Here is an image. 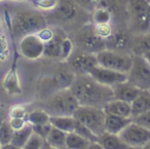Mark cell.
I'll return each instance as SVG.
<instances>
[{
  "mask_svg": "<svg viewBox=\"0 0 150 149\" xmlns=\"http://www.w3.org/2000/svg\"><path fill=\"white\" fill-rule=\"evenodd\" d=\"M66 37L64 31L54 35L50 41L44 43V54L43 56L50 59H61V53H62V41Z\"/></svg>",
  "mask_w": 150,
  "mask_h": 149,
  "instance_id": "18",
  "label": "cell"
},
{
  "mask_svg": "<svg viewBox=\"0 0 150 149\" xmlns=\"http://www.w3.org/2000/svg\"><path fill=\"white\" fill-rule=\"evenodd\" d=\"M150 52V32L140 35H134L133 48L132 53L133 55H142Z\"/></svg>",
  "mask_w": 150,
  "mask_h": 149,
  "instance_id": "23",
  "label": "cell"
},
{
  "mask_svg": "<svg viewBox=\"0 0 150 149\" xmlns=\"http://www.w3.org/2000/svg\"><path fill=\"white\" fill-rule=\"evenodd\" d=\"M74 118L88 128L95 135L100 136L105 132L106 113L103 108L80 105L73 114Z\"/></svg>",
  "mask_w": 150,
  "mask_h": 149,
  "instance_id": "7",
  "label": "cell"
},
{
  "mask_svg": "<svg viewBox=\"0 0 150 149\" xmlns=\"http://www.w3.org/2000/svg\"><path fill=\"white\" fill-rule=\"evenodd\" d=\"M143 56L145 57V58L148 60V62L150 63V52H148V53H146V54H144Z\"/></svg>",
  "mask_w": 150,
  "mask_h": 149,
  "instance_id": "45",
  "label": "cell"
},
{
  "mask_svg": "<svg viewBox=\"0 0 150 149\" xmlns=\"http://www.w3.org/2000/svg\"><path fill=\"white\" fill-rule=\"evenodd\" d=\"M74 132L77 133V134L80 135V136L86 138L88 140H90L91 142H96V141H98V137L99 136L95 135L94 133L90 130V128H86V126H83L82 123H80V122L77 121V120H76V126H75Z\"/></svg>",
  "mask_w": 150,
  "mask_h": 149,
  "instance_id": "31",
  "label": "cell"
},
{
  "mask_svg": "<svg viewBox=\"0 0 150 149\" xmlns=\"http://www.w3.org/2000/svg\"><path fill=\"white\" fill-rule=\"evenodd\" d=\"M79 106V102L70 89H58L43 102L42 109L50 116L73 115Z\"/></svg>",
  "mask_w": 150,
  "mask_h": 149,
  "instance_id": "4",
  "label": "cell"
},
{
  "mask_svg": "<svg viewBox=\"0 0 150 149\" xmlns=\"http://www.w3.org/2000/svg\"><path fill=\"white\" fill-rule=\"evenodd\" d=\"M129 30L134 35L150 32V2L147 0H127Z\"/></svg>",
  "mask_w": 150,
  "mask_h": 149,
  "instance_id": "5",
  "label": "cell"
},
{
  "mask_svg": "<svg viewBox=\"0 0 150 149\" xmlns=\"http://www.w3.org/2000/svg\"><path fill=\"white\" fill-rule=\"evenodd\" d=\"M13 133H15V130H13V126H11L9 120H5V121L0 126V143H1V145L11 143Z\"/></svg>",
  "mask_w": 150,
  "mask_h": 149,
  "instance_id": "29",
  "label": "cell"
},
{
  "mask_svg": "<svg viewBox=\"0 0 150 149\" xmlns=\"http://www.w3.org/2000/svg\"><path fill=\"white\" fill-rule=\"evenodd\" d=\"M69 89L82 106L104 108L109 101L114 99L112 87L101 84L88 73L75 75Z\"/></svg>",
  "mask_w": 150,
  "mask_h": 149,
  "instance_id": "1",
  "label": "cell"
},
{
  "mask_svg": "<svg viewBox=\"0 0 150 149\" xmlns=\"http://www.w3.org/2000/svg\"><path fill=\"white\" fill-rule=\"evenodd\" d=\"M1 146H2V145H1V143H0V148H1Z\"/></svg>",
  "mask_w": 150,
  "mask_h": 149,
  "instance_id": "48",
  "label": "cell"
},
{
  "mask_svg": "<svg viewBox=\"0 0 150 149\" xmlns=\"http://www.w3.org/2000/svg\"><path fill=\"white\" fill-rule=\"evenodd\" d=\"M27 109L24 105H13L9 108V118H27Z\"/></svg>",
  "mask_w": 150,
  "mask_h": 149,
  "instance_id": "35",
  "label": "cell"
},
{
  "mask_svg": "<svg viewBox=\"0 0 150 149\" xmlns=\"http://www.w3.org/2000/svg\"><path fill=\"white\" fill-rule=\"evenodd\" d=\"M147 1H149V2H150V0H147Z\"/></svg>",
  "mask_w": 150,
  "mask_h": 149,
  "instance_id": "49",
  "label": "cell"
},
{
  "mask_svg": "<svg viewBox=\"0 0 150 149\" xmlns=\"http://www.w3.org/2000/svg\"><path fill=\"white\" fill-rule=\"evenodd\" d=\"M73 42L75 48L95 55L107 48L106 40L97 34L94 23H86L74 31Z\"/></svg>",
  "mask_w": 150,
  "mask_h": 149,
  "instance_id": "6",
  "label": "cell"
},
{
  "mask_svg": "<svg viewBox=\"0 0 150 149\" xmlns=\"http://www.w3.org/2000/svg\"><path fill=\"white\" fill-rule=\"evenodd\" d=\"M67 64L75 74H86L98 64L97 55L83 52L81 50L75 48L69 59Z\"/></svg>",
  "mask_w": 150,
  "mask_h": 149,
  "instance_id": "11",
  "label": "cell"
},
{
  "mask_svg": "<svg viewBox=\"0 0 150 149\" xmlns=\"http://www.w3.org/2000/svg\"><path fill=\"white\" fill-rule=\"evenodd\" d=\"M5 113H4V111H3L2 109H0V126L3 123V122L5 121Z\"/></svg>",
  "mask_w": 150,
  "mask_h": 149,
  "instance_id": "43",
  "label": "cell"
},
{
  "mask_svg": "<svg viewBox=\"0 0 150 149\" xmlns=\"http://www.w3.org/2000/svg\"><path fill=\"white\" fill-rule=\"evenodd\" d=\"M44 141L56 149H67V133L54 126H52Z\"/></svg>",
  "mask_w": 150,
  "mask_h": 149,
  "instance_id": "21",
  "label": "cell"
},
{
  "mask_svg": "<svg viewBox=\"0 0 150 149\" xmlns=\"http://www.w3.org/2000/svg\"><path fill=\"white\" fill-rule=\"evenodd\" d=\"M33 126V132L36 135L40 136L42 139L45 140V138L47 137V135L50 134V130L52 128V124L50 121L45 122V123H40V124H34Z\"/></svg>",
  "mask_w": 150,
  "mask_h": 149,
  "instance_id": "34",
  "label": "cell"
},
{
  "mask_svg": "<svg viewBox=\"0 0 150 149\" xmlns=\"http://www.w3.org/2000/svg\"><path fill=\"white\" fill-rule=\"evenodd\" d=\"M98 142L104 149H125L127 145L121 141L118 135L104 132L98 137Z\"/></svg>",
  "mask_w": 150,
  "mask_h": 149,
  "instance_id": "22",
  "label": "cell"
},
{
  "mask_svg": "<svg viewBox=\"0 0 150 149\" xmlns=\"http://www.w3.org/2000/svg\"><path fill=\"white\" fill-rule=\"evenodd\" d=\"M31 3H33L34 6H36L38 9L42 11H52L57 7L58 0H29Z\"/></svg>",
  "mask_w": 150,
  "mask_h": 149,
  "instance_id": "33",
  "label": "cell"
},
{
  "mask_svg": "<svg viewBox=\"0 0 150 149\" xmlns=\"http://www.w3.org/2000/svg\"><path fill=\"white\" fill-rule=\"evenodd\" d=\"M133 121L131 117H122V116L113 115V114H106L105 119V132L111 134L119 135V133L129 126Z\"/></svg>",
  "mask_w": 150,
  "mask_h": 149,
  "instance_id": "17",
  "label": "cell"
},
{
  "mask_svg": "<svg viewBox=\"0 0 150 149\" xmlns=\"http://www.w3.org/2000/svg\"><path fill=\"white\" fill-rule=\"evenodd\" d=\"M0 149H21L19 148V147L15 146L13 144H11V143H9V144H5V145H2L1 146V148Z\"/></svg>",
  "mask_w": 150,
  "mask_h": 149,
  "instance_id": "42",
  "label": "cell"
},
{
  "mask_svg": "<svg viewBox=\"0 0 150 149\" xmlns=\"http://www.w3.org/2000/svg\"><path fill=\"white\" fill-rule=\"evenodd\" d=\"M90 144V140L77 133L73 132L67 134V149H86Z\"/></svg>",
  "mask_w": 150,
  "mask_h": 149,
  "instance_id": "25",
  "label": "cell"
},
{
  "mask_svg": "<svg viewBox=\"0 0 150 149\" xmlns=\"http://www.w3.org/2000/svg\"><path fill=\"white\" fill-rule=\"evenodd\" d=\"M46 26L47 20L45 16L36 11H17L13 18V31L18 38H23L29 34H36Z\"/></svg>",
  "mask_w": 150,
  "mask_h": 149,
  "instance_id": "3",
  "label": "cell"
},
{
  "mask_svg": "<svg viewBox=\"0 0 150 149\" xmlns=\"http://www.w3.org/2000/svg\"><path fill=\"white\" fill-rule=\"evenodd\" d=\"M133 121H135L136 123L140 124V126H142L143 128L150 131V111L142 113V114H140V115H138L137 117L133 118Z\"/></svg>",
  "mask_w": 150,
  "mask_h": 149,
  "instance_id": "39",
  "label": "cell"
},
{
  "mask_svg": "<svg viewBox=\"0 0 150 149\" xmlns=\"http://www.w3.org/2000/svg\"><path fill=\"white\" fill-rule=\"evenodd\" d=\"M20 50L25 58L37 60L44 54V42L36 34H29L21 38Z\"/></svg>",
  "mask_w": 150,
  "mask_h": 149,
  "instance_id": "14",
  "label": "cell"
},
{
  "mask_svg": "<svg viewBox=\"0 0 150 149\" xmlns=\"http://www.w3.org/2000/svg\"><path fill=\"white\" fill-rule=\"evenodd\" d=\"M43 142H44V139H42L40 136H38L35 133H33V135L30 137V139L26 143V145L24 146L23 149H41Z\"/></svg>",
  "mask_w": 150,
  "mask_h": 149,
  "instance_id": "36",
  "label": "cell"
},
{
  "mask_svg": "<svg viewBox=\"0 0 150 149\" xmlns=\"http://www.w3.org/2000/svg\"><path fill=\"white\" fill-rule=\"evenodd\" d=\"M50 119V115L42 108H38L30 113L27 114V121L31 123L32 126L34 124H40V123H45L48 122Z\"/></svg>",
  "mask_w": 150,
  "mask_h": 149,
  "instance_id": "26",
  "label": "cell"
},
{
  "mask_svg": "<svg viewBox=\"0 0 150 149\" xmlns=\"http://www.w3.org/2000/svg\"><path fill=\"white\" fill-rule=\"evenodd\" d=\"M112 89L114 99L121 100V101L127 102V103H132L138 97V95L141 93V89L132 84L127 80L118 83Z\"/></svg>",
  "mask_w": 150,
  "mask_h": 149,
  "instance_id": "15",
  "label": "cell"
},
{
  "mask_svg": "<svg viewBox=\"0 0 150 149\" xmlns=\"http://www.w3.org/2000/svg\"><path fill=\"white\" fill-rule=\"evenodd\" d=\"M149 91H150V89H149Z\"/></svg>",
  "mask_w": 150,
  "mask_h": 149,
  "instance_id": "50",
  "label": "cell"
},
{
  "mask_svg": "<svg viewBox=\"0 0 150 149\" xmlns=\"http://www.w3.org/2000/svg\"><path fill=\"white\" fill-rule=\"evenodd\" d=\"M33 133L34 132H33V126H32V124L27 122V124H26L23 128L15 131L13 140H11V144L19 147V148L23 149L24 146L26 145V143H27L28 140L30 139V137L33 135Z\"/></svg>",
  "mask_w": 150,
  "mask_h": 149,
  "instance_id": "24",
  "label": "cell"
},
{
  "mask_svg": "<svg viewBox=\"0 0 150 149\" xmlns=\"http://www.w3.org/2000/svg\"><path fill=\"white\" fill-rule=\"evenodd\" d=\"M81 17H88V13L81 9L75 2V0H58L57 7L45 18L47 21L52 20L61 27H65L76 24L83 26L84 24L88 23V20Z\"/></svg>",
  "mask_w": 150,
  "mask_h": 149,
  "instance_id": "2",
  "label": "cell"
},
{
  "mask_svg": "<svg viewBox=\"0 0 150 149\" xmlns=\"http://www.w3.org/2000/svg\"><path fill=\"white\" fill-rule=\"evenodd\" d=\"M134 55L131 53L106 50L97 54V60L100 66L112 69L121 73H129L133 65Z\"/></svg>",
  "mask_w": 150,
  "mask_h": 149,
  "instance_id": "8",
  "label": "cell"
},
{
  "mask_svg": "<svg viewBox=\"0 0 150 149\" xmlns=\"http://www.w3.org/2000/svg\"><path fill=\"white\" fill-rule=\"evenodd\" d=\"M95 30H96L97 34H98L101 38L106 40L112 35L113 31H114V27H113L111 23L95 24Z\"/></svg>",
  "mask_w": 150,
  "mask_h": 149,
  "instance_id": "30",
  "label": "cell"
},
{
  "mask_svg": "<svg viewBox=\"0 0 150 149\" xmlns=\"http://www.w3.org/2000/svg\"><path fill=\"white\" fill-rule=\"evenodd\" d=\"M143 148H144V149H150V141L147 143V144L145 145V146L143 147Z\"/></svg>",
  "mask_w": 150,
  "mask_h": 149,
  "instance_id": "47",
  "label": "cell"
},
{
  "mask_svg": "<svg viewBox=\"0 0 150 149\" xmlns=\"http://www.w3.org/2000/svg\"><path fill=\"white\" fill-rule=\"evenodd\" d=\"M132 118L150 111V91H141L138 97L131 103Z\"/></svg>",
  "mask_w": 150,
  "mask_h": 149,
  "instance_id": "19",
  "label": "cell"
},
{
  "mask_svg": "<svg viewBox=\"0 0 150 149\" xmlns=\"http://www.w3.org/2000/svg\"><path fill=\"white\" fill-rule=\"evenodd\" d=\"M36 35H37L38 37H39L40 39L44 42V43H46V42L50 41V40L54 37L56 32H54L52 28H50L48 26H46V27L42 28L41 30H39V31L36 33Z\"/></svg>",
  "mask_w": 150,
  "mask_h": 149,
  "instance_id": "38",
  "label": "cell"
},
{
  "mask_svg": "<svg viewBox=\"0 0 150 149\" xmlns=\"http://www.w3.org/2000/svg\"><path fill=\"white\" fill-rule=\"evenodd\" d=\"M92 20L94 24H106L112 22V13L108 9L98 6L92 13Z\"/></svg>",
  "mask_w": 150,
  "mask_h": 149,
  "instance_id": "27",
  "label": "cell"
},
{
  "mask_svg": "<svg viewBox=\"0 0 150 149\" xmlns=\"http://www.w3.org/2000/svg\"><path fill=\"white\" fill-rule=\"evenodd\" d=\"M74 46H75L74 42H73L70 38H68L66 36L62 41V53H61L60 60H63V61L68 60L69 57H70L71 54L73 53V50H75Z\"/></svg>",
  "mask_w": 150,
  "mask_h": 149,
  "instance_id": "32",
  "label": "cell"
},
{
  "mask_svg": "<svg viewBox=\"0 0 150 149\" xmlns=\"http://www.w3.org/2000/svg\"><path fill=\"white\" fill-rule=\"evenodd\" d=\"M134 34L129 29H114L112 35L106 39V45L108 50H118V52L132 53Z\"/></svg>",
  "mask_w": 150,
  "mask_h": 149,
  "instance_id": "13",
  "label": "cell"
},
{
  "mask_svg": "<svg viewBox=\"0 0 150 149\" xmlns=\"http://www.w3.org/2000/svg\"><path fill=\"white\" fill-rule=\"evenodd\" d=\"M75 2L77 3L81 9H83L84 11L92 13L98 7L100 0H75Z\"/></svg>",
  "mask_w": 150,
  "mask_h": 149,
  "instance_id": "37",
  "label": "cell"
},
{
  "mask_svg": "<svg viewBox=\"0 0 150 149\" xmlns=\"http://www.w3.org/2000/svg\"><path fill=\"white\" fill-rule=\"evenodd\" d=\"M50 121L52 122V126L67 133H73L76 126V119L73 115H57L50 116Z\"/></svg>",
  "mask_w": 150,
  "mask_h": 149,
  "instance_id": "20",
  "label": "cell"
},
{
  "mask_svg": "<svg viewBox=\"0 0 150 149\" xmlns=\"http://www.w3.org/2000/svg\"><path fill=\"white\" fill-rule=\"evenodd\" d=\"M11 126L15 131L21 130L27 124V118H9Z\"/></svg>",
  "mask_w": 150,
  "mask_h": 149,
  "instance_id": "40",
  "label": "cell"
},
{
  "mask_svg": "<svg viewBox=\"0 0 150 149\" xmlns=\"http://www.w3.org/2000/svg\"><path fill=\"white\" fill-rule=\"evenodd\" d=\"M118 136L127 146L144 147L150 141V131L132 121L119 133Z\"/></svg>",
  "mask_w": 150,
  "mask_h": 149,
  "instance_id": "10",
  "label": "cell"
},
{
  "mask_svg": "<svg viewBox=\"0 0 150 149\" xmlns=\"http://www.w3.org/2000/svg\"><path fill=\"white\" fill-rule=\"evenodd\" d=\"M88 74L101 84L107 85V87H113L116 84L123 81L127 80V73H121L118 71L112 70V69L105 68L100 65H97L96 67L92 69L88 72Z\"/></svg>",
  "mask_w": 150,
  "mask_h": 149,
  "instance_id": "12",
  "label": "cell"
},
{
  "mask_svg": "<svg viewBox=\"0 0 150 149\" xmlns=\"http://www.w3.org/2000/svg\"><path fill=\"white\" fill-rule=\"evenodd\" d=\"M86 149H104V148H103L102 145L98 141H96V142H91V144L88 145V147Z\"/></svg>",
  "mask_w": 150,
  "mask_h": 149,
  "instance_id": "41",
  "label": "cell"
},
{
  "mask_svg": "<svg viewBox=\"0 0 150 149\" xmlns=\"http://www.w3.org/2000/svg\"><path fill=\"white\" fill-rule=\"evenodd\" d=\"M104 111L106 114H113V115L122 116V117L132 118V105L131 103L121 101V100L113 99L109 101L104 106Z\"/></svg>",
  "mask_w": 150,
  "mask_h": 149,
  "instance_id": "16",
  "label": "cell"
},
{
  "mask_svg": "<svg viewBox=\"0 0 150 149\" xmlns=\"http://www.w3.org/2000/svg\"><path fill=\"white\" fill-rule=\"evenodd\" d=\"M4 87L9 94H20L21 85H20L19 77L16 71H11L4 79Z\"/></svg>",
  "mask_w": 150,
  "mask_h": 149,
  "instance_id": "28",
  "label": "cell"
},
{
  "mask_svg": "<svg viewBox=\"0 0 150 149\" xmlns=\"http://www.w3.org/2000/svg\"><path fill=\"white\" fill-rule=\"evenodd\" d=\"M125 149H144L143 147H129V146H127Z\"/></svg>",
  "mask_w": 150,
  "mask_h": 149,
  "instance_id": "46",
  "label": "cell"
},
{
  "mask_svg": "<svg viewBox=\"0 0 150 149\" xmlns=\"http://www.w3.org/2000/svg\"><path fill=\"white\" fill-rule=\"evenodd\" d=\"M127 81L141 91L150 89V63L142 55H134L133 65L127 73Z\"/></svg>",
  "mask_w": 150,
  "mask_h": 149,
  "instance_id": "9",
  "label": "cell"
},
{
  "mask_svg": "<svg viewBox=\"0 0 150 149\" xmlns=\"http://www.w3.org/2000/svg\"><path fill=\"white\" fill-rule=\"evenodd\" d=\"M41 149H56V148H54V147H52L50 145H48L47 143L44 141L43 142V145H42V147H41Z\"/></svg>",
  "mask_w": 150,
  "mask_h": 149,
  "instance_id": "44",
  "label": "cell"
}]
</instances>
